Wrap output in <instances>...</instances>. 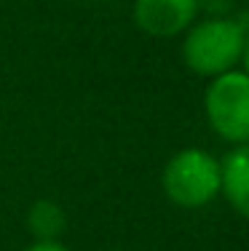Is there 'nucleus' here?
I'll return each instance as SVG.
<instances>
[{"instance_id":"obj_1","label":"nucleus","mask_w":249,"mask_h":251,"mask_svg":"<svg viewBox=\"0 0 249 251\" xmlns=\"http://www.w3.org/2000/svg\"><path fill=\"white\" fill-rule=\"evenodd\" d=\"M244 43L247 32L233 19L212 16L204 22H193L182 40V62L201 77H217L236 70L244 53Z\"/></svg>"},{"instance_id":"obj_2","label":"nucleus","mask_w":249,"mask_h":251,"mask_svg":"<svg viewBox=\"0 0 249 251\" xmlns=\"http://www.w3.org/2000/svg\"><path fill=\"white\" fill-rule=\"evenodd\" d=\"M164 195L177 208H204L220 195V160L198 147L174 152L161 174Z\"/></svg>"},{"instance_id":"obj_3","label":"nucleus","mask_w":249,"mask_h":251,"mask_svg":"<svg viewBox=\"0 0 249 251\" xmlns=\"http://www.w3.org/2000/svg\"><path fill=\"white\" fill-rule=\"evenodd\" d=\"M204 112L212 131L228 145L249 142V75L230 70L209 77L204 94Z\"/></svg>"},{"instance_id":"obj_4","label":"nucleus","mask_w":249,"mask_h":251,"mask_svg":"<svg viewBox=\"0 0 249 251\" xmlns=\"http://www.w3.org/2000/svg\"><path fill=\"white\" fill-rule=\"evenodd\" d=\"M201 0H134V25L150 38H177L198 19Z\"/></svg>"},{"instance_id":"obj_5","label":"nucleus","mask_w":249,"mask_h":251,"mask_svg":"<svg viewBox=\"0 0 249 251\" xmlns=\"http://www.w3.org/2000/svg\"><path fill=\"white\" fill-rule=\"evenodd\" d=\"M220 193L239 217L249 219V142L220 160Z\"/></svg>"},{"instance_id":"obj_6","label":"nucleus","mask_w":249,"mask_h":251,"mask_svg":"<svg viewBox=\"0 0 249 251\" xmlns=\"http://www.w3.org/2000/svg\"><path fill=\"white\" fill-rule=\"evenodd\" d=\"M27 227L35 235V241H59L62 232L67 230V214L56 201L40 198L29 206Z\"/></svg>"},{"instance_id":"obj_7","label":"nucleus","mask_w":249,"mask_h":251,"mask_svg":"<svg viewBox=\"0 0 249 251\" xmlns=\"http://www.w3.org/2000/svg\"><path fill=\"white\" fill-rule=\"evenodd\" d=\"M25 251H70V249L59 241H35L32 246H27Z\"/></svg>"},{"instance_id":"obj_8","label":"nucleus","mask_w":249,"mask_h":251,"mask_svg":"<svg viewBox=\"0 0 249 251\" xmlns=\"http://www.w3.org/2000/svg\"><path fill=\"white\" fill-rule=\"evenodd\" d=\"M241 73L249 75V35H247V43H244V53H241Z\"/></svg>"},{"instance_id":"obj_9","label":"nucleus","mask_w":249,"mask_h":251,"mask_svg":"<svg viewBox=\"0 0 249 251\" xmlns=\"http://www.w3.org/2000/svg\"><path fill=\"white\" fill-rule=\"evenodd\" d=\"M112 251H121V249H112Z\"/></svg>"}]
</instances>
